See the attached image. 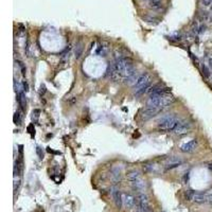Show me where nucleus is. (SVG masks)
I'll return each instance as SVG.
<instances>
[{
	"label": "nucleus",
	"instance_id": "obj_14",
	"mask_svg": "<svg viewBox=\"0 0 212 212\" xmlns=\"http://www.w3.org/2000/svg\"><path fill=\"white\" fill-rule=\"evenodd\" d=\"M82 51H83V47H82V45L80 44L79 46L77 47V49H75V57L77 58H79L80 56H81V54H82Z\"/></svg>",
	"mask_w": 212,
	"mask_h": 212
},
{
	"label": "nucleus",
	"instance_id": "obj_22",
	"mask_svg": "<svg viewBox=\"0 0 212 212\" xmlns=\"http://www.w3.org/2000/svg\"><path fill=\"white\" fill-rule=\"evenodd\" d=\"M210 65L212 66V58H211V60H210Z\"/></svg>",
	"mask_w": 212,
	"mask_h": 212
},
{
	"label": "nucleus",
	"instance_id": "obj_17",
	"mask_svg": "<svg viewBox=\"0 0 212 212\" xmlns=\"http://www.w3.org/2000/svg\"><path fill=\"white\" fill-rule=\"evenodd\" d=\"M202 3L205 6H210L212 4V0H202Z\"/></svg>",
	"mask_w": 212,
	"mask_h": 212
},
{
	"label": "nucleus",
	"instance_id": "obj_5",
	"mask_svg": "<svg viewBox=\"0 0 212 212\" xmlns=\"http://www.w3.org/2000/svg\"><path fill=\"white\" fill-rule=\"evenodd\" d=\"M136 206H141V207H150V203H148V197L144 192H140L138 195L136 196Z\"/></svg>",
	"mask_w": 212,
	"mask_h": 212
},
{
	"label": "nucleus",
	"instance_id": "obj_9",
	"mask_svg": "<svg viewBox=\"0 0 212 212\" xmlns=\"http://www.w3.org/2000/svg\"><path fill=\"white\" fill-rule=\"evenodd\" d=\"M197 145V141L195 140V139H193V140L189 141V142L185 143V144H182L181 147H180V151L184 153H190L192 152V151L195 150Z\"/></svg>",
	"mask_w": 212,
	"mask_h": 212
},
{
	"label": "nucleus",
	"instance_id": "obj_8",
	"mask_svg": "<svg viewBox=\"0 0 212 212\" xmlns=\"http://www.w3.org/2000/svg\"><path fill=\"white\" fill-rule=\"evenodd\" d=\"M122 199H123V205L127 208H133L136 205V197H134L131 194L122 193Z\"/></svg>",
	"mask_w": 212,
	"mask_h": 212
},
{
	"label": "nucleus",
	"instance_id": "obj_16",
	"mask_svg": "<svg viewBox=\"0 0 212 212\" xmlns=\"http://www.w3.org/2000/svg\"><path fill=\"white\" fill-rule=\"evenodd\" d=\"M203 73L205 74V77H210V72H209V69L206 67V66H203Z\"/></svg>",
	"mask_w": 212,
	"mask_h": 212
},
{
	"label": "nucleus",
	"instance_id": "obj_20",
	"mask_svg": "<svg viewBox=\"0 0 212 212\" xmlns=\"http://www.w3.org/2000/svg\"><path fill=\"white\" fill-rule=\"evenodd\" d=\"M209 20L212 21V12H211L210 14H209Z\"/></svg>",
	"mask_w": 212,
	"mask_h": 212
},
{
	"label": "nucleus",
	"instance_id": "obj_10",
	"mask_svg": "<svg viewBox=\"0 0 212 212\" xmlns=\"http://www.w3.org/2000/svg\"><path fill=\"white\" fill-rule=\"evenodd\" d=\"M184 161L180 159H175V158H171V159L168 160V162L165 163V169L167 170H171V169H174V168H177L179 167L180 164H182Z\"/></svg>",
	"mask_w": 212,
	"mask_h": 212
},
{
	"label": "nucleus",
	"instance_id": "obj_15",
	"mask_svg": "<svg viewBox=\"0 0 212 212\" xmlns=\"http://www.w3.org/2000/svg\"><path fill=\"white\" fill-rule=\"evenodd\" d=\"M14 122L16 124H20L21 122V117L19 113H15V116H14Z\"/></svg>",
	"mask_w": 212,
	"mask_h": 212
},
{
	"label": "nucleus",
	"instance_id": "obj_18",
	"mask_svg": "<svg viewBox=\"0 0 212 212\" xmlns=\"http://www.w3.org/2000/svg\"><path fill=\"white\" fill-rule=\"evenodd\" d=\"M207 196H208V203L212 204V192L210 194H207Z\"/></svg>",
	"mask_w": 212,
	"mask_h": 212
},
{
	"label": "nucleus",
	"instance_id": "obj_11",
	"mask_svg": "<svg viewBox=\"0 0 212 212\" xmlns=\"http://www.w3.org/2000/svg\"><path fill=\"white\" fill-rule=\"evenodd\" d=\"M126 177H127V179L130 180V181L133 184V182L137 181L141 178L140 177V174H139L138 171H135V170H133V171H130L127 173V175H126Z\"/></svg>",
	"mask_w": 212,
	"mask_h": 212
},
{
	"label": "nucleus",
	"instance_id": "obj_7",
	"mask_svg": "<svg viewBox=\"0 0 212 212\" xmlns=\"http://www.w3.org/2000/svg\"><path fill=\"white\" fill-rule=\"evenodd\" d=\"M191 201L195 202L197 204H204V203H208V196L207 194L204 193H198V192H192V197Z\"/></svg>",
	"mask_w": 212,
	"mask_h": 212
},
{
	"label": "nucleus",
	"instance_id": "obj_6",
	"mask_svg": "<svg viewBox=\"0 0 212 212\" xmlns=\"http://www.w3.org/2000/svg\"><path fill=\"white\" fill-rule=\"evenodd\" d=\"M158 113H159V110H157V109L151 108V107L147 106L142 110V113H141V118H142V120H148V119H151L154 116H156Z\"/></svg>",
	"mask_w": 212,
	"mask_h": 212
},
{
	"label": "nucleus",
	"instance_id": "obj_12",
	"mask_svg": "<svg viewBox=\"0 0 212 212\" xmlns=\"http://www.w3.org/2000/svg\"><path fill=\"white\" fill-rule=\"evenodd\" d=\"M133 187H134V189L135 190H137V191L140 193V192H144V190H145V182L143 181L142 179H139L137 180V181H135V182H133Z\"/></svg>",
	"mask_w": 212,
	"mask_h": 212
},
{
	"label": "nucleus",
	"instance_id": "obj_1",
	"mask_svg": "<svg viewBox=\"0 0 212 212\" xmlns=\"http://www.w3.org/2000/svg\"><path fill=\"white\" fill-rule=\"evenodd\" d=\"M179 120L174 114H168L164 116L158 121V128L161 131H174Z\"/></svg>",
	"mask_w": 212,
	"mask_h": 212
},
{
	"label": "nucleus",
	"instance_id": "obj_19",
	"mask_svg": "<svg viewBox=\"0 0 212 212\" xmlns=\"http://www.w3.org/2000/svg\"><path fill=\"white\" fill-rule=\"evenodd\" d=\"M23 90H25V91H28V84H27L26 82H23Z\"/></svg>",
	"mask_w": 212,
	"mask_h": 212
},
{
	"label": "nucleus",
	"instance_id": "obj_13",
	"mask_svg": "<svg viewBox=\"0 0 212 212\" xmlns=\"http://www.w3.org/2000/svg\"><path fill=\"white\" fill-rule=\"evenodd\" d=\"M135 212H154L150 207H141V206H136Z\"/></svg>",
	"mask_w": 212,
	"mask_h": 212
},
{
	"label": "nucleus",
	"instance_id": "obj_3",
	"mask_svg": "<svg viewBox=\"0 0 212 212\" xmlns=\"http://www.w3.org/2000/svg\"><path fill=\"white\" fill-rule=\"evenodd\" d=\"M191 130V124H190L188 121H179V123L177 124V126L175 127L174 133L176 135H186V134L189 133V131Z\"/></svg>",
	"mask_w": 212,
	"mask_h": 212
},
{
	"label": "nucleus",
	"instance_id": "obj_21",
	"mask_svg": "<svg viewBox=\"0 0 212 212\" xmlns=\"http://www.w3.org/2000/svg\"><path fill=\"white\" fill-rule=\"evenodd\" d=\"M208 168H209V169H210L211 171H212V163H210V164L208 165Z\"/></svg>",
	"mask_w": 212,
	"mask_h": 212
},
{
	"label": "nucleus",
	"instance_id": "obj_4",
	"mask_svg": "<svg viewBox=\"0 0 212 212\" xmlns=\"http://www.w3.org/2000/svg\"><path fill=\"white\" fill-rule=\"evenodd\" d=\"M110 195L114 198V204L118 208H121L123 206V199H122V193L119 191V189L117 187H111L110 188Z\"/></svg>",
	"mask_w": 212,
	"mask_h": 212
},
{
	"label": "nucleus",
	"instance_id": "obj_2",
	"mask_svg": "<svg viewBox=\"0 0 212 212\" xmlns=\"http://www.w3.org/2000/svg\"><path fill=\"white\" fill-rule=\"evenodd\" d=\"M150 85H151V77H150V74L143 73V74H140L138 77L137 81H136L135 84H134V89L138 90V89L142 88V87L150 86Z\"/></svg>",
	"mask_w": 212,
	"mask_h": 212
}]
</instances>
